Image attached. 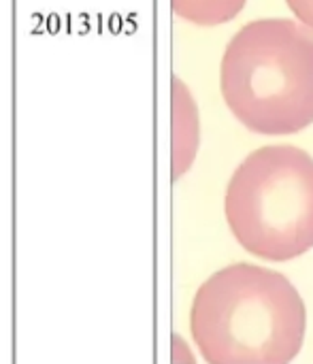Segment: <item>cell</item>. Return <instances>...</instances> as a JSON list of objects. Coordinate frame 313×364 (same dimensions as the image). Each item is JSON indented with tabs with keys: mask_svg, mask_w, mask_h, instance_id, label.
Returning <instances> with one entry per match:
<instances>
[{
	"mask_svg": "<svg viewBox=\"0 0 313 364\" xmlns=\"http://www.w3.org/2000/svg\"><path fill=\"white\" fill-rule=\"evenodd\" d=\"M224 211L241 247L286 262L313 247V156L295 145L252 151L233 173Z\"/></svg>",
	"mask_w": 313,
	"mask_h": 364,
	"instance_id": "obj_3",
	"label": "cell"
},
{
	"mask_svg": "<svg viewBox=\"0 0 313 364\" xmlns=\"http://www.w3.org/2000/svg\"><path fill=\"white\" fill-rule=\"evenodd\" d=\"M307 311L277 271L230 264L196 292L190 333L207 364H290L301 352Z\"/></svg>",
	"mask_w": 313,
	"mask_h": 364,
	"instance_id": "obj_1",
	"label": "cell"
},
{
	"mask_svg": "<svg viewBox=\"0 0 313 364\" xmlns=\"http://www.w3.org/2000/svg\"><path fill=\"white\" fill-rule=\"evenodd\" d=\"M179 358H184L186 364H196L194 363V358H192V354H190V350H188V346L184 343V339L179 337V335H173V350H171V360L173 364L179 363Z\"/></svg>",
	"mask_w": 313,
	"mask_h": 364,
	"instance_id": "obj_6",
	"label": "cell"
},
{
	"mask_svg": "<svg viewBox=\"0 0 313 364\" xmlns=\"http://www.w3.org/2000/svg\"><path fill=\"white\" fill-rule=\"evenodd\" d=\"M248 0H171L175 15L196 26H220L233 21Z\"/></svg>",
	"mask_w": 313,
	"mask_h": 364,
	"instance_id": "obj_4",
	"label": "cell"
},
{
	"mask_svg": "<svg viewBox=\"0 0 313 364\" xmlns=\"http://www.w3.org/2000/svg\"><path fill=\"white\" fill-rule=\"evenodd\" d=\"M286 4L290 6L295 17H299V21L313 30V0H286Z\"/></svg>",
	"mask_w": 313,
	"mask_h": 364,
	"instance_id": "obj_5",
	"label": "cell"
},
{
	"mask_svg": "<svg viewBox=\"0 0 313 364\" xmlns=\"http://www.w3.org/2000/svg\"><path fill=\"white\" fill-rule=\"evenodd\" d=\"M220 90L230 113L265 136L313 124V30L297 19L245 23L226 45Z\"/></svg>",
	"mask_w": 313,
	"mask_h": 364,
	"instance_id": "obj_2",
	"label": "cell"
}]
</instances>
